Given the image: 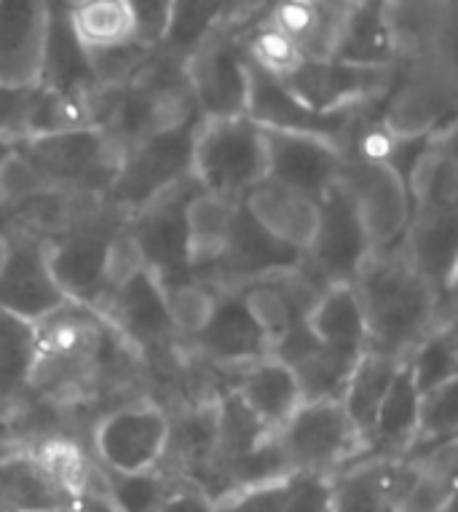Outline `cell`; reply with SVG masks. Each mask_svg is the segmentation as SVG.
Returning <instances> with one entry per match:
<instances>
[{"mask_svg":"<svg viewBox=\"0 0 458 512\" xmlns=\"http://www.w3.org/2000/svg\"><path fill=\"white\" fill-rule=\"evenodd\" d=\"M239 202L223 196L196 194L185 204V247H188V269L191 274L212 269L223 258L231 228H234Z\"/></svg>","mask_w":458,"mask_h":512,"instance_id":"cell-26","label":"cell"},{"mask_svg":"<svg viewBox=\"0 0 458 512\" xmlns=\"http://www.w3.org/2000/svg\"><path fill=\"white\" fill-rule=\"evenodd\" d=\"M333 59L362 68L397 65V49L386 22V0H359L346 22Z\"/></svg>","mask_w":458,"mask_h":512,"instance_id":"cell-28","label":"cell"},{"mask_svg":"<svg viewBox=\"0 0 458 512\" xmlns=\"http://www.w3.org/2000/svg\"><path fill=\"white\" fill-rule=\"evenodd\" d=\"M0 236V309L35 325L67 301L51 274L49 244L19 226H0Z\"/></svg>","mask_w":458,"mask_h":512,"instance_id":"cell-10","label":"cell"},{"mask_svg":"<svg viewBox=\"0 0 458 512\" xmlns=\"http://www.w3.org/2000/svg\"><path fill=\"white\" fill-rule=\"evenodd\" d=\"M201 191L191 175L150 199L145 207L129 215L126 228L140 247L145 269L156 277L161 287L191 277L188 247H185V204Z\"/></svg>","mask_w":458,"mask_h":512,"instance_id":"cell-12","label":"cell"},{"mask_svg":"<svg viewBox=\"0 0 458 512\" xmlns=\"http://www.w3.org/2000/svg\"><path fill=\"white\" fill-rule=\"evenodd\" d=\"M456 68L453 51L429 54L397 65L392 89L378 105V121L392 140L434 135L456 118Z\"/></svg>","mask_w":458,"mask_h":512,"instance_id":"cell-4","label":"cell"},{"mask_svg":"<svg viewBox=\"0 0 458 512\" xmlns=\"http://www.w3.org/2000/svg\"><path fill=\"white\" fill-rule=\"evenodd\" d=\"M159 512H215V502L199 486L180 483L169 494V499L159 507Z\"/></svg>","mask_w":458,"mask_h":512,"instance_id":"cell-46","label":"cell"},{"mask_svg":"<svg viewBox=\"0 0 458 512\" xmlns=\"http://www.w3.org/2000/svg\"><path fill=\"white\" fill-rule=\"evenodd\" d=\"M191 177L204 194L242 202L268 177L263 129L252 118H201L191 153Z\"/></svg>","mask_w":458,"mask_h":512,"instance_id":"cell-2","label":"cell"},{"mask_svg":"<svg viewBox=\"0 0 458 512\" xmlns=\"http://www.w3.org/2000/svg\"><path fill=\"white\" fill-rule=\"evenodd\" d=\"M250 65V97H247V118H252L258 126L266 129H284V132H306V135L325 137L335 143L346 156L349 140L354 135L359 116L365 113L370 105H359V108L335 110V113H317V110L306 108L303 102L295 100L284 84L268 70L258 68L255 62L247 59ZM378 105V102H373Z\"/></svg>","mask_w":458,"mask_h":512,"instance_id":"cell-15","label":"cell"},{"mask_svg":"<svg viewBox=\"0 0 458 512\" xmlns=\"http://www.w3.org/2000/svg\"><path fill=\"white\" fill-rule=\"evenodd\" d=\"M140 271H145V261H142V252L134 242V236L129 234V228H121L113 239H110V247L105 252V266H102V290L97 295V301L94 306L102 301V298H108L116 290L126 285V282H132Z\"/></svg>","mask_w":458,"mask_h":512,"instance_id":"cell-41","label":"cell"},{"mask_svg":"<svg viewBox=\"0 0 458 512\" xmlns=\"http://www.w3.org/2000/svg\"><path fill=\"white\" fill-rule=\"evenodd\" d=\"M290 478H276L228 491L215 499V512H282L287 494H290Z\"/></svg>","mask_w":458,"mask_h":512,"instance_id":"cell-42","label":"cell"},{"mask_svg":"<svg viewBox=\"0 0 458 512\" xmlns=\"http://www.w3.org/2000/svg\"><path fill=\"white\" fill-rule=\"evenodd\" d=\"M260 129L266 140L268 177L319 202L338 177L343 161L341 148L325 137L306 132H284L266 126Z\"/></svg>","mask_w":458,"mask_h":512,"instance_id":"cell-17","label":"cell"},{"mask_svg":"<svg viewBox=\"0 0 458 512\" xmlns=\"http://www.w3.org/2000/svg\"><path fill=\"white\" fill-rule=\"evenodd\" d=\"M357 357L341 352H330L325 346H317V349H311L309 354H303L298 362H292L290 368L292 373H295V378H298L303 403H314V400H341L346 378H349L351 365H354Z\"/></svg>","mask_w":458,"mask_h":512,"instance_id":"cell-38","label":"cell"},{"mask_svg":"<svg viewBox=\"0 0 458 512\" xmlns=\"http://www.w3.org/2000/svg\"><path fill=\"white\" fill-rule=\"evenodd\" d=\"M199 360L212 368L239 376L247 365L271 354L266 336L244 309L239 293H220L215 317L209 319L207 330L193 344H188Z\"/></svg>","mask_w":458,"mask_h":512,"instance_id":"cell-19","label":"cell"},{"mask_svg":"<svg viewBox=\"0 0 458 512\" xmlns=\"http://www.w3.org/2000/svg\"><path fill=\"white\" fill-rule=\"evenodd\" d=\"M416 427L418 389L410 376L408 362L402 360L375 413L373 432H370V456H381V459L408 456L410 445L416 440Z\"/></svg>","mask_w":458,"mask_h":512,"instance_id":"cell-25","label":"cell"},{"mask_svg":"<svg viewBox=\"0 0 458 512\" xmlns=\"http://www.w3.org/2000/svg\"><path fill=\"white\" fill-rule=\"evenodd\" d=\"M41 86H3L0 84V140H25L30 135L35 100Z\"/></svg>","mask_w":458,"mask_h":512,"instance_id":"cell-43","label":"cell"},{"mask_svg":"<svg viewBox=\"0 0 458 512\" xmlns=\"http://www.w3.org/2000/svg\"><path fill=\"white\" fill-rule=\"evenodd\" d=\"M129 215L102 202L86 218L46 239L49 244V266L59 290L67 301L94 306L102 290V266L110 239L126 226Z\"/></svg>","mask_w":458,"mask_h":512,"instance_id":"cell-9","label":"cell"},{"mask_svg":"<svg viewBox=\"0 0 458 512\" xmlns=\"http://www.w3.org/2000/svg\"><path fill=\"white\" fill-rule=\"evenodd\" d=\"M199 121L126 148L124 164L105 194V202L113 204L124 215H132L150 199H156L167 188L180 183L183 177L191 175L193 137H196Z\"/></svg>","mask_w":458,"mask_h":512,"instance_id":"cell-11","label":"cell"},{"mask_svg":"<svg viewBox=\"0 0 458 512\" xmlns=\"http://www.w3.org/2000/svg\"><path fill=\"white\" fill-rule=\"evenodd\" d=\"M311 336L330 352L357 357L367 349L365 317L351 285H330L306 317Z\"/></svg>","mask_w":458,"mask_h":512,"instance_id":"cell-27","label":"cell"},{"mask_svg":"<svg viewBox=\"0 0 458 512\" xmlns=\"http://www.w3.org/2000/svg\"><path fill=\"white\" fill-rule=\"evenodd\" d=\"M370 255L375 252L362 220L357 218L341 185L333 183L319 199L317 234L311 239L309 250L303 252V261L330 287L351 285L362 266L370 261Z\"/></svg>","mask_w":458,"mask_h":512,"instance_id":"cell-14","label":"cell"},{"mask_svg":"<svg viewBox=\"0 0 458 512\" xmlns=\"http://www.w3.org/2000/svg\"><path fill=\"white\" fill-rule=\"evenodd\" d=\"M276 437L292 472L335 475L343 467L370 456L365 435L354 427L341 400L303 403Z\"/></svg>","mask_w":458,"mask_h":512,"instance_id":"cell-5","label":"cell"},{"mask_svg":"<svg viewBox=\"0 0 458 512\" xmlns=\"http://www.w3.org/2000/svg\"><path fill=\"white\" fill-rule=\"evenodd\" d=\"M70 512H118L116 504L110 502L108 494H105V488H102L100 475H97V464H94L92 483H89V488H86L84 494L75 499Z\"/></svg>","mask_w":458,"mask_h":512,"instance_id":"cell-47","label":"cell"},{"mask_svg":"<svg viewBox=\"0 0 458 512\" xmlns=\"http://www.w3.org/2000/svg\"><path fill=\"white\" fill-rule=\"evenodd\" d=\"M397 365H400V360H394L389 354L365 349V352H359V357L351 365L349 378H346L341 405L349 413V419L354 421V427L365 435L367 445H370L375 413H378V405L384 400L386 389L392 384Z\"/></svg>","mask_w":458,"mask_h":512,"instance_id":"cell-31","label":"cell"},{"mask_svg":"<svg viewBox=\"0 0 458 512\" xmlns=\"http://www.w3.org/2000/svg\"><path fill=\"white\" fill-rule=\"evenodd\" d=\"M400 250L408 261L434 285V290L453 301L456 290L458 231L456 210H418L410 215L408 231L402 234Z\"/></svg>","mask_w":458,"mask_h":512,"instance_id":"cell-21","label":"cell"},{"mask_svg":"<svg viewBox=\"0 0 458 512\" xmlns=\"http://www.w3.org/2000/svg\"><path fill=\"white\" fill-rule=\"evenodd\" d=\"M300 261H303V252L268 234L266 228L258 226L250 212L244 210V204L239 202L223 258L212 269L201 271L196 277L215 287L217 293H236L250 282L274 277L279 271L295 269V266H300Z\"/></svg>","mask_w":458,"mask_h":512,"instance_id":"cell-16","label":"cell"},{"mask_svg":"<svg viewBox=\"0 0 458 512\" xmlns=\"http://www.w3.org/2000/svg\"><path fill=\"white\" fill-rule=\"evenodd\" d=\"M65 17L86 54L137 43V27L126 0H65Z\"/></svg>","mask_w":458,"mask_h":512,"instance_id":"cell-29","label":"cell"},{"mask_svg":"<svg viewBox=\"0 0 458 512\" xmlns=\"http://www.w3.org/2000/svg\"><path fill=\"white\" fill-rule=\"evenodd\" d=\"M0 255H3V236H0Z\"/></svg>","mask_w":458,"mask_h":512,"instance_id":"cell-50","label":"cell"},{"mask_svg":"<svg viewBox=\"0 0 458 512\" xmlns=\"http://www.w3.org/2000/svg\"><path fill=\"white\" fill-rule=\"evenodd\" d=\"M389 467L392 459L365 456L330 475L335 512H397Z\"/></svg>","mask_w":458,"mask_h":512,"instance_id":"cell-32","label":"cell"},{"mask_svg":"<svg viewBox=\"0 0 458 512\" xmlns=\"http://www.w3.org/2000/svg\"><path fill=\"white\" fill-rule=\"evenodd\" d=\"M17 153H22L54 188L105 199L124 164L126 148L102 126H81L25 137L17 143Z\"/></svg>","mask_w":458,"mask_h":512,"instance_id":"cell-3","label":"cell"},{"mask_svg":"<svg viewBox=\"0 0 458 512\" xmlns=\"http://www.w3.org/2000/svg\"><path fill=\"white\" fill-rule=\"evenodd\" d=\"M239 298H242L244 309L252 317V322L258 325V330L266 336L268 349L274 344H279L287 330L295 325V322H303V319L292 311L287 295L282 293V287L274 277L258 279V282H250L244 285L242 290H236Z\"/></svg>","mask_w":458,"mask_h":512,"instance_id":"cell-40","label":"cell"},{"mask_svg":"<svg viewBox=\"0 0 458 512\" xmlns=\"http://www.w3.org/2000/svg\"><path fill=\"white\" fill-rule=\"evenodd\" d=\"M35 362V328L0 309V427L27 397Z\"/></svg>","mask_w":458,"mask_h":512,"instance_id":"cell-30","label":"cell"},{"mask_svg":"<svg viewBox=\"0 0 458 512\" xmlns=\"http://www.w3.org/2000/svg\"><path fill=\"white\" fill-rule=\"evenodd\" d=\"M27 451L41 462L49 478L65 491L70 499L84 494L94 478V459L86 443L67 435H49L38 443L27 445Z\"/></svg>","mask_w":458,"mask_h":512,"instance_id":"cell-34","label":"cell"},{"mask_svg":"<svg viewBox=\"0 0 458 512\" xmlns=\"http://www.w3.org/2000/svg\"><path fill=\"white\" fill-rule=\"evenodd\" d=\"M408 368L418 395L437 389L458 378V344L456 319L442 322L408 354Z\"/></svg>","mask_w":458,"mask_h":512,"instance_id":"cell-36","label":"cell"},{"mask_svg":"<svg viewBox=\"0 0 458 512\" xmlns=\"http://www.w3.org/2000/svg\"><path fill=\"white\" fill-rule=\"evenodd\" d=\"M397 78V65L362 68L338 59H303L298 68L279 78L284 89L317 113L359 108L384 102Z\"/></svg>","mask_w":458,"mask_h":512,"instance_id":"cell-13","label":"cell"},{"mask_svg":"<svg viewBox=\"0 0 458 512\" xmlns=\"http://www.w3.org/2000/svg\"><path fill=\"white\" fill-rule=\"evenodd\" d=\"M282 512H335L333 478L314 472H295L290 478V494Z\"/></svg>","mask_w":458,"mask_h":512,"instance_id":"cell-44","label":"cell"},{"mask_svg":"<svg viewBox=\"0 0 458 512\" xmlns=\"http://www.w3.org/2000/svg\"><path fill=\"white\" fill-rule=\"evenodd\" d=\"M183 70L201 118L247 116L250 65L234 30L217 25L183 59Z\"/></svg>","mask_w":458,"mask_h":512,"instance_id":"cell-8","label":"cell"},{"mask_svg":"<svg viewBox=\"0 0 458 512\" xmlns=\"http://www.w3.org/2000/svg\"><path fill=\"white\" fill-rule=\"evenodd\" d=\"M351 287L365 317L367 349L400 362L408 360V354L437 325L456 319L453 301L434 290L432 282L408 261L400 244L370 255Z\"/></svg>","mask_w":458,"mask_h":512,"instance_id":"cell-1","label":"cell"},{"mask_svg":"<svg viewBox=\"0 0 458 512\" xmlns=\"http://www.w3.org/2000/svg\"><path fill=\"white\" fill-rule=\"evenodd\" d=\"M14 445L9 443V437H6V432H3V427H0V456L6 454V451H11Z\"/></svg>","mask_w":458,"mask_h":512,"instance_id":"cell-49","label":"cell"},{"mask_svg":"<svg viewBox=\"0 0 458 512\" xmlns=\"http://www.w3.org/2000/svg\"><path fill=\"white\" fill-rule=\"evenodd\" d=\"M458 429V378L437 389L418 395V427L416 440L410 445V454L434 448V445L456 440ZM405 459V456H402Z\"/></svg>","mask_w":458,"mask_h":512,"instance_id":"cell-39","label":"cell"},{"mask_svg":"<svg viewBox=\"0 0 458 512\" xmlns=\"http://www.w3.org/2000/svg\"><path fill=\"white\" fill-rule=\"evenodd\" d=\"M164 298H167V311L177 341L188 346L207 330L209 319L215 317L220 293L204 279L191 274L175 285L164 287Z\"/></svg>","mask_w":458,"mask_h":512,"instance_id":"cell-35","label":"cell"},{"mask_svg":"<svg viewBox=\"0 0 458 512\" xmlns=\"http://www.w3.org/2000/svg\"><path fill=\"white\" fill-rule=\"evenodd\" d=\"M51 0H0V84L41 86Z\"/></svg>","mask_w":458,"mask_h":512,"instance_id":"cell-18","label":"cell"},{"mask_svg":"<svg viewBox=\"0 0 458 512\" xmlns=\"http://www.w3.org/2000/svg\"><path fill=\"white\" fill-rule=\"evenodd\" d=\"M17 151V143L14 140H0V167L11 159V153Z\"/></svg>","mask_w":458,"mask_h":512,"instance_id":"cell-48","label":"cell"},{"mask_svg":"<svg viewBox=\"0 0 458 512\" xmlns=\"http://www.w3.org/2000/svg\"><path fill=\"white\" fill-rule=\"evenodd\" d=\"M169 416L156 400L110 408L92 424L89 451L102 470L142 472L159 467L167 451Z\"/></svg>","mask_w":458,"mask_h":512,"instance_id":"cell-7","label":"cell"},{"mask_svg":"<svg viewBox=\"0 0 458 512\" xmlns=\"http://www.w3.org/2000/svg\"><path fill=\"white\" fill-rule=\"evenodd\" d=\"M97 475H100L102 488H105L110 502L116 504L118 512H159L169 494L180 483H185L161 467L142 472H110L97 464Z\"/></svg>","mask_w":458,"mask_h":512,"instance_id":"cell-33","label":"cell"},{"mask_svg":"<svg viewBox=\"0 0 458 512\" xmlns=\"http://www.w3.org/2000/svg\"><path fill=\"white\" fill-rule=\"evenodd\" d=\"M357 3L359 0H274L266 22L279 30L303 59H333Z\"/></svg>","mask_w":458,"mask_h":512,"instance_id":"cell-20","label":"cell"},{"mask_svg":"<svg viewBox=\"0 0 458 512\" xmlns=\"http://www.w3.org/2000/svg\"><path fill=\"white\" fill-rule=\"evenodd\" d=\"M335 183L349 196L373 252H384L400 242L408 231L413 202L405 177L389 161L343 156Z\"/></svg>","mask_w":458,"mask_h":512,"instance_id":"cell-6","label":"cell"},{"mask_svg":"<svg viewBox=\"0 0 458 512\" xmlns=\"http://www.w3.org/2000/svg\"><path fill=\"white\" fill-rule=\"evenodd\" d=\"M132 9L134 27H137V43L148 49H159L167 33L172 0H126Z\"/></svg>","mask_w":458,"mask_h":512,"instance_id":"cell-45","label":"cell"},{"mask_svg":"<svg viewBox=\"0 0 458 512\" xmlns=\"http://www.w3.org/2000/svg\"><path fill=\"white\" fill-rule=\"evenodd\" d=\"M231 0H172L167 33L159 49L185 59L223 19Z\"/></svg>","mask_w":458,"mask_h":512,"instance_id":"cell-37","label":"cell"},{"mask_svg":"<svg viewBox=\"0 0 458 512\" xmlns=\"http://www.w3.org/2000/svg\"><path fill=\"white\" fill-rule=\"evenodd\" d=\"M242 204L252 220L266 228L268 234L276 236L279 242L290 244L300 252L311 247L319 223L317 199L266 177L244 194Z\"/></svg>","mask_w":458,"mask_h":512,"instance_id":"cell-22","label":"cell"},{"mask_svg":"<svg viewBox=\"0 0 458 512\" xmlns=\"http://www.w3.org/2000/svg\"><path fill=\"white\" fill-rule=\"evenodd\" d=\"M234 392L268 432H279L292 413L303 405L298 378L292 368L271 354L247 365L236 376Z\"/></svg>","mask_w":458,"mask_h":512,"instance_id":"cell-23","label":"cell"},{"mask_svg":"<svg viewBox=\"0 0 458 512\" xmlns=\"http://www.w3.org/2000/svg\"><path fill=\"white\" fill-rule=\"evenodd\" d=\"M73 499L27 448L0 456V512H70Z\"/></svg>","mask_w":458,"mask_h":512,"instance_id":"cell-24","label":"cell"}]
</instances>
